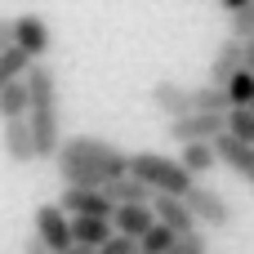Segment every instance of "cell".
Instances as JSON below:
<instances>
[{"label":"cell","mask_w":254,"mask_h":254,"mask_svg":"<svg viewBox=\"0 0 254 254\" xmlns=\"http://www.w3.org/2000/svg\"><path fill=\"white\" fill-rule=\"evenodd\" d=\"M27 85V129H31V147L36 161L58 156L63 147V121H58V76L45 63H31V71L22 76Z\"/></svg>","instance_id":"cell-1"},{"label":"cell","mask_w":254,"mask_h":254,"mask_svg":"<svg viewBox=\"0 0 254 254\" xmlns=\"http://www.w3.org/2000/svg\"><path fill=\"white\" fill-rule=\"evenodd\" d=\"M129 179L143 183L152 196H179V201L196 188V179H188L183 165L170 161V156H161V152H138V156H129Z\"/></svg>","instance_id":"cell-2"},{"label":"cell","mask_w":254,"mask_h":254,"mask_svg":"<svg viewBox=\"0 0 254 254\" xmlns=\"http://www.w3.org/2000/svg\"><path fill=\"white\" fill-rule=\"evenodd\" d=\"M63 147H67L71 156H80L85 165L103 170L107 179H125V174H129V152H121L116 143H107V138H98V134H76V138H63Z\"/></svg>","instance_id":"cell-3"},{"label":"cell","mask_w":254,"mask_h":254,"mask_svg":"<svg viewBox=\"0 0 254 254\" xmlns=\"http://www.w3.org/2000/svg\"><path fill=\"white\" fill-rule=\"evenodd\" d=\"M183 205L192 210V219L196 223H205V228H232V205H228V196H219L214 188H205V183H196L188 196H183Z\"/></svg>","instance_id":"cell-4"},{"label":"cell","mask_w":254,"mask_h":254,"mask_svg":"<svg viewBox=\"0 0 254 254\" xmlns=\"http://www.w3.org/2000/svg\"><path fill=\"white\" fill-rule=\"evenodd\" d=\"M49 45H54V36H49V22H45L40 13H22V18H13V49H22L31 63H45Z\"/></svg>","instance_id":"cell-5"},{"label":"cell","mask_w":254,"mask_h":254,"mask_svg":"<svg viewBox=\"0 0 254 254\" xmlns=\"http://www.w3.org/2000/svg\"><path fill=\"white\" fill-rule=\"evenodd\" d=\"M36 241L49 254L71 250V219L58 205H36Z\"/></svg>","instance_id":"cell-6"},{"label":"cell","mask_w":254,"mask_h":254,"mask_svg":"<svg viewBox=\"0 0 254 254\" xmlns=\"http://www.w3.org/2000/svg\"><path fill=\"white\" fill-rule=\"evenodd\" d=\"M58 179H63V188H71V192H103V183H112L103 170H94V165H85L80 156H71L67 147H58Z\"/></svg>","instance_id":"cell-7"},{"label":"cell","mask_w":254,"mask_h":254,"mask_svg":"<svg viewBox=\"0 0 254 254\" xmlns=\"http://www.w3.org/2000/svg\"><path fill=\"white\" fill-rule=\"evenodd\" d=\"M67 219H107L112 223V214H116V205L103 196V192H71V188H63V196L54 201Z\"/></svg>","instance_id":"cell-8"},{"label":"cell","mask_w":254,"mask_h":254,"mask_svg":"<svg viewBox=\"0 0 254 254\" xmlns=\"http://www.w3.org/2000/svg\"><path fill=\"white\" fill-rule=\"evenodd\" d=\"M223 134V116H183V121H170V143L188 147V143H214Z\"/></svg>","instance_id":"cell-9"},{"label":"cell","mask_w":254,"mask_h":254,"mask_svg":"<svg viewBox=\"0 0 254 254\" xmlns=\"http://www.w3.org/2000/svg\"><path fill=\"white\" fill-rule=\"evenodd\" d=\"M147 210H152V219H156L165 232H174L179 241L196 232V219H192V210H188L179 196H152V205H147Z\"/></svg>","instance_id":"cell-10"},{"label":"cell","mask_w":254,"mask_h":254,"mask_svg":"<svg viewBox=\"0 0 254 254\" xmlns=\"http://www.w3.org/2000/svg\"><path fill=\"white\" fill-rule=\"evenodd\" d=\"M152 107L165 112L170 121H183V116H192V89L179 85V80H156L152 85Z\"/></svg>","instance_id":"cell-11"},{"label":"cell","mask_w":254,"mask_h":254,"mask_svg":"<svg viewBox=\"0 0 254 254\" xmlns=\"http://www.w3.org/2000/svg\"><path fill=\"white\" fill-rule=\"evenodd\" d=\"M210 147H214V161H223L232 174H241V179H246V183L254 188V147L237 143V138H228V134H219Z\"/></svg>","instance_id":"cell-12"},{"label":"cell","mask_w":254,"mask_h":254,"mask_svg":"<svg viewBox=\"0 0 254 254\" xmlns=\"http://www.w3.org/2000/svg\"><path fill=\"white\" fill-rule=\"evenodd\" d=\"M152 223H156V219H152V210H147V205H121V210L112 214V232H116V237H125V241H134V246L147 237V228H152Z\"/></svg>","instance_id":"cell-13"},{"label":"cell","mask_w":254,"mask_h":254,"mask_svg":"<svg viewBox=\"0 0 254 254\" xmlns=\"http://www.w3.org/2000/svg\"><path fill=\"white\" fill-rule=\"evenodd\" d=\"M0 147H4V156H9L13 165H31V161H36V147H31V129H27V121H9V125L0 129Z\"/></svg>","instance_id":"cell-14"},{"label":"cell","mask_w":254,"mask_h":254,"mask_svg":"<svg viewBox=\"0 0 254 254\" xmlns=\"http://www.w3.org/2000/svg\"><path fill=\"white\" fill-rule=\"evenodd\" d=\"M241 71V40H223L219 45V54H214V63H210V80L205 85H214V89H228V80Z\"/></svg>","instance_id":"cell-15"},{"label":"cell","mask_w":254,"mask_h":254,"mask_svg":"<svg viewBox=\"0 0 254 254\" xmlns=\"http://www.w3.org/2000/svg\"><path fill=\"white\" fill-rule=\"evenodd\" d=\"M103 196L121 210V205H152V192L143 188V183H134L129 174L125 179H112V183H103Z\"/></svg>","instance_id":"cell-16"},{"label":"cell","mask_w":254,"mask_h":254,"mask_svg":"<svg viewBox=\"0 0 254 254\" xmlns=\"http://www.w3.org/2000/svg\"><path fill=\"white\" fill-rule=\"evenodd\" d=\"M107 237H112V223H107V219H71V246L98 250Z\"/></svg>","instance_id":"cell-17"},{"label":"cell","mask_w":254,"mask_h":254,"mask_svg":"<svg viewBox=\"0 0 254 254\" xmlns=\"http://www.w3.org/2000/svg\"><path fill=\"white\" fill-rule=\"evenodd\" d=\"M192 112H196V116H228V112H232L228 89H214V85L192 89Z\"/></svg>","instance_id":"cell-18"},{"label":"cell","mask_w":254,"mask_h":254,"mask_svg":"<svg viewBox=\"0 0 254 254\" xmlns=\"http://www.w3.org/2000/svg\"><path fill=\"white\" fill-rule=\"evenodd\" d=\"M179 165H183L188 179L210 174V170H214V147H210V143H188V147H179Z\"/></svg>","instance_id":"cell-19"},{"label":"cell","mask_w":254,"mask_h":254,"mask_svg":"<svg viewBox=\"0 0 254 254\" xmlns=\"http://www.w3.org/2000/svg\"><path fill=\"white\" fill-rule=\"evenodd\" d=\"M223 134L237 138V143H246V147H254V112L250 107H232L223 116Z\"/></svg>","instance_id":"cell-20"},{"label":"cell","mask_w":254,"mask_h":254,"mask_svg":"<svg viewBox=\"0 0 254 254\" xmlns=\"http://www.w3.org/2000/svg\"><path fill=\"white\" fill-rule=\"evenodd\" d=\"M9 121H27V85L22 80L0 89V125H9Z\"/></svg>","instance_id":"cell-21"},{"label":"cell","mask_w":254,"mask_h":254,"mask_svg":"<svg viewBox=\"0 0 254 254\" xmlns=\"http://www.w3.org/2000/svg\"><path fill=\"white\" fill-rule=\"evenodd\" d=\"M27 71H31V58H27L22 49H4V54H0V89L18 85Z\"/></svg>","instance_id":"cell-22"},{"label":"cell","mask_w":254,"mask_h":254,"mask_svg":"<svg viewBox=\"0 0 254 254\" xmlns=\"http://www.w3.org/2000/svg\"><path fill=\"white\" fill-rule=\"evenodd\" d=\"M174 246H179V237H174V232H165L161 223H152V228H147V237L138 241V254H170Z\"/></svg>","instance_id":"cell-23"},{"label":"cell","mask_w":254,"mask_h":254,"mask_svg":"<svg viewBox=\"0 0 254 254\" xmlns=\"http://www.w3.org/2000/svg\"><path fill=\"white\" fill-rule=\"evenodd\" d=\"M228 103H232V107H250L254 103V76L250 71H237V76L228 80Z\"/></svg>","instance_id":"cell-24"},{"label":"cell","mask_w":254,"mask_h":254,"mask_svg":"<svg viewBox=\"0 0 254 254\" xmlns=\"http://www.w3.org/2000/svg\"><path fill=\"white\" fill-rule=\"evenodd\" d=\"M232 18V40H250L254 36V0H246L237 13H228Z\"/></svg>","instance_id":"cell-25"},{"label":"cell","mask_w":254,"mask_h":254,"mask_svg":"<svg viewBox=\"0 0 254 254\" xmlns=\"http://www.w3.org/2000/svg\"><path fill=\"white\" fill-rule=\"evenodd\" d=\"M170 254H210V241H205L201 232H192V237H183V241H179Z\"/></svg>","instance_id":"cell-26"},{"label":"cell","mask_w":254,"mask_h":254,"mask_svg":"<svg viewBox=\"0 0 254 254\" xmlns=\"http://www.w3.org/2000/svg\"><path fill=\"white\" fill-rule=\"evenodd\" d=\"M94 254H138V246L112 232V237H107V241H103V246H98V250H94Z\"/></svg>","instance_id":"cell-27"},{"label":"cell","mask_w":254,"mask_h":254,"mask_svg":"<svg viewBox=\"0 0 254 254\" xmlns=\"http://www.w3.org/2000/svg\"><path fill=\"white\" fill-rule=\"evenodd\" d=\"M13 49V18H0V54Z\"/></svg>","instance_id":"cell-28"},{"label":"cell","mask_w":254,"mask_h":254,"mask_svg":"<svg viewBox=\"0 0 254 254\" xmlns=\"http://www.w3.org/2000/svg\"><path fill=\"white\" fill-rule=\"evenodd\" d=\"M241 71H250V76H254V36H250V40H241Z\"/></svg>","instance_id":"cell-29"},{"label":"cell","mask_w":254,"mask_h":254,"mask_svg":"<svg viewBox=\"0 0 254 254\" xmlns=\"http://www.w3.org/2000/svg\"><path fill=\"white\" fill-rule=\"evenodd\" d=\"M63 254H94V250H85V246H71V250H63Z\"/></svg>","instance_id":"cell-30"},{"label":"cell","mask_w":254,"mask_h":254,"mask_svg":"<svg viewBox=\"0 0 254 254\" xmlns=\"http://www.w3.org/2000/svg\"><path fill=\"white\" fill-rule=\"evenodd\" d=\"M250 112H254V103H250Z\"/></svg>","instance_id":"cell-31"}]
</instances>
